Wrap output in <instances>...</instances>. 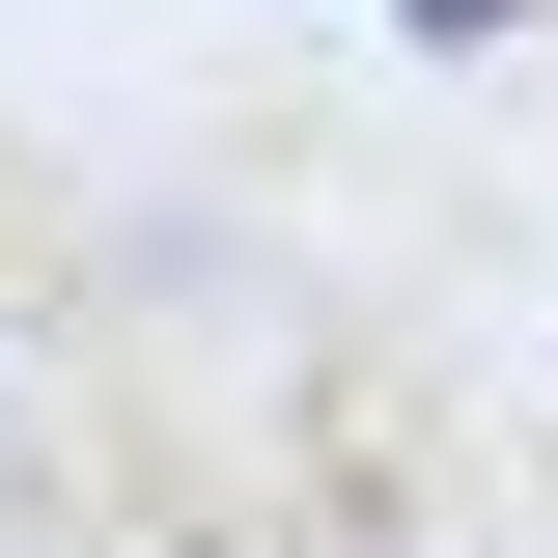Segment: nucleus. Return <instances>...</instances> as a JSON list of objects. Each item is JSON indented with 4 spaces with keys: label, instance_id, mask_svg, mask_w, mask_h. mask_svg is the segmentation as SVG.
<instances>
[{
    "label": "nucleus",
    "instance_id": "f257e3e1",
    "mask_svg": "<svg viewBox=\"0 0 558 558\" xmlns=\"http://www.w3.org/2000/svg\"><path fill=\"white\" fill-rule=\"evenodd\" d=\"M418 28H502V0H418Z\"/></svg>",
    "mask_w": 558,
    "mask_h": 558
}]
</instances>
